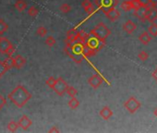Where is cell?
<instances>
[{"instance_id": "1", "label": "cell", "mask_w": 157, "mask_h": 133, "mask_svg": "<svg viewBox=\"0 0 157 133\" xmlns=\"http://www.w3.org/2000/svg\"><path fill=\"white\" fill-rule=\"evenodd\" d=\"M8 97L14 105L18 108H22L31 100L32 94L23 85L20 84L11 91Z\"/></svg>"}, {"instance_id": "2", "label": "cell", "mask_w": 157, "mask_h": 133, "mask_svg": "<svg viewBox=\"0 0 157 133\" xmlns=\"http://www.w3.org/2000/svg\"><path fill=\"white\" fill-rule=\"evenodd\" d=\"M85 44L82 42H75L70 46H65L64 52L77 64L82 63L83 59H86L84 56Z\"/></svg>"}, {"instance_id": "3", "label": "cell", "mask_w": 157, "mask_h": 133, "mask_svg": "<svg viewBox=\"0 0 157 133\" xmlns=\"http://www.w3.org/2000/svg\"><path fill=\"white\" fill-rule=\"evenodd\" d=\"M90 34H92L101 40L105 41L106 38L111 34V31L105 23L100 22L90 32Z\"/></svg>"}, {"instance_id": "4", "label": "cell", "mask_w": 157, "mask_h": 133, "mask_svg": "<svg viewBox=\"0 0 157 133\" xmlns=\"http://www.w3.org/2000/svg\"><path fill=\"white\" fill-rule=\"evenodd\" d=\"M85 45L87 47H89L90 49L94 50V52H99L100 50L103 49V47L105 45V41L104 40H101L92 34H88L87 38H86V41H85Z\"/></svg>"}, {"instance_id": "5", "label": "cell", "mask_w": 157, "mask_h": 133, "mask_svg": "<svg viewBox=\"0 0 157 133\" xmlns=\"http://www.w3.org/2000/svg\"><path fill=\"white\" fill-rule=\"evenodd\" d=\"M0 53L7 55L8 56H12L15 53V47L12 43L2 35H0Z\"/></svg>"}, {"instance_id": "6", "label": "cell", "mask_w": 157, "mask_h": 133, "mask_svg": "<svg viewBox=\"0 0 157 133\" xmlns=\"http://www.w3.org/2000/svg\"><path fill=\"white\" fill-rule=\"evenodd\" d=\"M94 4L96 5L97 10H101L105 12L109 9L116 8L118 4V0H94Z\"/></svg>"}, {"instance_id": "7", "label": "cell", "mask_w": 157, "mask_h": 133, "mask_svg": "<svg viewBox=\"0 0 157 133\" xmlns=\"http://www.w3.org/2000/svg\"><path fill=\"white\" fill-rule=\"evenodd\" d=\"M67 82L61 77L57 78L56 81V83L53 87V90L54 92L59 95V96H63L65 93H66V91H67Z\"/></svg>"}, {"instance_id": "8", "label": "cell", "mask_w": 157, "mask_h": 133, "mask_svg": "<svg viewBox=\"0 0 157 133\" xmlns=\"http://www.w3.org/2000/svg\"><path fill=\"white\" fill-rule=\"evenodd\" d=\"M124 107L130 113L134 114L140 107V102L138 101L135 97H129L125 103Z\"/></svg>"}, {"instance_id": "9", "label": "cell", "mask_w": 157, "mask_h": 133, "mask_svg": "<svg viewBox=\"0 0 157 133\" xmlns=\"http://www.w3.org/2000/svg\"><path fill=\"white\" fill-rule=\"evenodd\" d=\"M134 10H135V11H134V16H135L137 19H139L140 21H146L149 8L140 6L139 8H137V9Z\"/></svg>"}, {"instance_id": "10", "label": "cell", "mask_w": 157, "mask_h": 133, "mask_svg": "<svg viewBox=\"0 0 157 133\" xmlns=\"http://www.w3.org/2000/svg\"><path fill=\"white\" fill-rule=\"evenodd\" d=\"M88 83H89V85L92 88L96 90V89H98L102 85L103 78L100 75H98V74H94V75H93L92 77H90L88 79Z\"/></svg>"}, {"instance_id": "11", "label": "cell", "mask_w": 157, "mask_h": 133, "mask_svg": "<svg viewBox=\"0 0 157 133\" xmlns=\"http://www.w3.org/2000/svg\"><path fill=\"white\" fill-rule=\"evenodd\" d=\"M18 124H19V127L22 128L23 130H27L33 125V121L31 120V118L28 116L24 115V116H22L21 117V119L19 120Z\"/></svg>"}, {"instance_id": "12", "label": "cell", "mask_w": 157, "mask_h": 133, "mask_svg": "<svg viewBox=\"0 0 157 133\" xmlns=\"http://www.w3.org/2000/svg\"><path fill=\"white\" fill-rule=\"evenodd\" d=\"M104 13L106 15L107 19L109 21H117L119 19V17H120V12L116 8L109 9L108 10L105 11Z\"/></svg>"}, {"instance_id": "13", "label": "cell", "mask_w": 157, "mask_h": 133, "mask_svg": "<svg viewBox=\"0 0 157 133\" xmlns=\"http://www.w3.org/2000/svg\"><path fill=\"white\" fill-rule=\"evenodd\" d=\"M82 7L83 8L84 11L88 14H95L98 10H96L94 6V4L90 1V0H83L82 2Z\"/></svg>"}, {"instance_id": "14", "label": "cell", "mask_w": 157, "mask_h": 133, "mask_svg": "<svg viewBox=\"0 0 157 133\" xmlns=\"http://www.w3.org/2000/svg\"><path fill=\"white\" fill-rule=\"evenodd\" d=\"M26 64V58L23 57L21 55H17L14 57V68L17 70H21Z\"/></svg>"}, {"instance_id": "15", "label": "cell", "mask_w": 157, "mask_h": 133, "mask_svg": "<svg viewBox=\"0 0 157 133\" xmlns=\"http://www.w3.org/2000/svg\"><path fill=\"white\" fill-rule=\"evenodd\" d=\"M99 115H100V116H101L103 119L108 120V119L113 116V111H112V109H111L110 107H108V106H104V107L100 110Z\"/></svg>"}, {"instance_id": "16", "label": "cell", "mask_w": 157, "mask_h": 133, "mask_svg": "<svg viewBox=\"0 0 157 133\" xmlns=\"http://www.w3.org/2000/svg\"><path fill=\"white\" fill-rule=\"evenodd\" d=\"M122 29L128 34H131L134 32V31L136 30V24L132 21H127L123 26H122Z\"/></svg>"}, {"instance_id": "17", "label": "cell", "mask_w": 157, "mask_h": 133, "mask_svg": "<svg viewBox=\"0 0 157 133\" xmlns=\"http://www.w3.org/2000/svg\"><path fill=\"white\" fill-rule=\"evenodd\" d=\"M155 20H157V8L156 7H152V8H150L149 10H148L146 21H148L149 22L152 23Z\"/></svg>"}, {"instance_id": "18", "label": "cell", "mask_w": 157, "mask_h": 133, "mask_svg": "<svg viewBox=\"0 0 157 133\" xmlns=\"http://www.w3.org/2000/svg\"><path fill=\"white\" fill-rule=\"evenodd\" d=\"M14 7L19 12H23L28 8V4L25 0H17Z\"/></svg>"}, {"instance_id": "19", "label": "cell", "mask_w": 157, "mask_h": 133, "mask_svg": "<svg viewBox=\"0 0 157 133\" xmlns=\"http://www.w3.org/2000/svg\"><path fill=\"white\" fill-rule=\"evenodd\" d=\"M139 40L142 44H148L151 40V36L150 35V33L148 32H143L140 36H139Z\"/></svg>"}, {"instance_id": "20", "label": "cell", "mask_w": 157, "mask_h": 133, "mask_svg": "<svg viewBox=\"0 0 157 133\" xmlns=\"http://www.w3.org/2000/svg\"><path fill=\"white\" fill-rule=\"evenodd\" d=\"M4 66H6V69L8 70H11L14 68V57L13 56H8L7 58H5L3 60Z\"/></svg>"}, {"instance_id": "21", "label": "cell", "mask_w": 157, "mask_h": 133, "mask_svg": "<svg viewBox=\"0 0 157 133\" xmlns=\"http://www.w3.org/2000/svg\"><path fill=\"white\" fill-rule=\"evenodd\" d=\"M67 104H68L69 108H71V109L74 110V109H77L78 106H80V101H78V100L74 96V97H71V99L68 101Z\"/></svg>"}, {"instance_id": "22", "label": "cell", "mask_w": 157, "mask_h": 133, "mask_svg": "<svg viewBox=\"0 0 157 133\" xmlns=\"http://www.w3.org/2000/svg\"><path fill=\"white\" fill-rule=\"evenodd\" d=\"M147 32H148L150 33V35L152 36V37L157 36V24H156V23H153V22L151 23V25L149 26Z\"/></svg>"}, {"instance_id": "23", "label": "cell", "mask_w": 157, "mask_h": 133, "mask_svg": "<svg viewBox=\"0 0 157 133\" xmlns=\"http://www.w3.org/2000/svg\"><path fill=\"white\" fill-rule=\"evenodd\" d=\"M140 2V5L142 6V7H146V8H152V7H156L157 5L152 2L151 0H139Z\"/></svg>"}, {"instance_id": "24", "label": "cell", "mask_w": 157, "mask_h": 133, "mask_svg": "<svg viewBox=\"0 0 157 133\" xmlns=\"http://www.w3.org/2000/svg\"><path fill=\"white\" fill-rule=\"evenodd\" d=\"M121 9L124 10V11H130L132 10V6H131V3H130V0H125L123 1L120 5Z\"/></svg>"}, {"instance_id": "25", "label": "cell", "mask_w": 157, "mask_h": 133, "mask_svg": "<svg viewBox=\"0 0 157 133\" xmlns=\"http://www.w3.org/2000/svg\"><path fill=\"white\" fill-rule=\"evenodd\" d=\"M8 129L10 131V132H15V131H17L18 130V128H19V124H18V122H16V121H14V120H11L9 124H8Z\"/></svg>"}, {"instance_id": "26", "label": "cell", "mask_w": 157, "mask_h": 133, "mask_svg": "<svg viewBox=\"0 0 157 133\" xmlns=\"http://www.w3.org/2000/svg\"><path fill=\"white\" fill-rule=\"evenodd\" d=\"M8 30H9V25L7 24V22L3 19H0V35L4 34Z\"/></svg>"}, {"instance_id": "27", "label": "cell", "mask_w": 157, "mask_h": 133, "mask_svg": "<svg viewBox=\"0 0 157 133\" xmlns=\"http://www.w3.org/2000/svg\"><path fill=\"white\" fill-rule=\"evenodd\" d=\"M39 14V10L35 7V6H32L28 9V15L33 17V18H35L37 15Z\"/></svg>"}, {"instance_id": "28", "label": "cell", "mask_w": 157, "mask_h": 133, "mask_svg": "<svg viewBox=\"0 0 157 133\" xmlns=\"http://www.w3.org/2000/svg\"><path fill=\"white\" fill-rule=\"evenodd\" d=\"M59 10H60V11H61L62 13L67 14V13H68V12H70V11H71L72 8H71V6H70L69 4L64 3V4H62V5L60 6Z\"/></svg>"}, {"instance_id": "29", "label": "cell", "mask_w": 157, "mask_h": 133, "mask_svg": "<svg viewBox=\"0 0 157 133\" xmlns=\"http://www.w3.org/2000/svg\"><path fill=\"white\" fill-rule=\"evenodd\" d=\"M66 93H67V95H69L70 97H74V96H76V95H77L78 91H77V90H76V88H74L73 86H67Z\"/></svg>"}, {"instance_id": "30", "label": "cell", "mask_w": 157, "mask_h": 133, "mask_svg": "<svg viewBox=\"0 0 157 133\" xmlns=\"http://www.w3.org/2000/svg\"><path fill=\"white\" fill-rule=\"evenodd\" d=\"M36 33H37L40 37H44V36L47 34V30H46V28H45V27H44V26H40V27H38V28H37V30H36Z\"/></svg>"}, {"instance_id": "31", "label": "cell", "mask_w": 157, "mask_h": 133, "mask_svg": "<svg viewBox=\"0 0 157 133\" xmlns=\"http://www.w3.org/2000/svg\"><path fill=\"white\" fill-rule=\"evenodd\" d=\"M56 39L53 36H48L45 39V44L47 46H49V47H52V46L56 45Z\"/></svg>"}, {"instance_id": "32", "label": "cell", "mask_w": 157, "mask_h": 133, "mask_svg": "<svg viewBox=\"0 0 157 133\" xmlns=\"http://www.w3.org/2000/svg\"><path fill=\"white\" fill-rule=\"evenodd\" d=\"M56 79H55L54 77H49L46 81H45V84L50 88V89H53L55 83H56Z\"/></svg>"}, {"instance_id": "33", "label": "cell", "mask_w": 157, "mask_h": 133, "mask_svg": "<svg viewBox=\"0 0 157 133\" xmlns=\"http://www.w3.org/2000/svg\"><path fill=\"white\" fill-rule=\"evenodd\" d=\"M138 57H139V59H140V60H141V61H146V60L149 58V55H148V53H147V52H145V51H141V52H140V53H139Z\"/></svg>"}, {"instance_id": "34", "label": "cell", "mask_w": 157, "mask_h": 133, "mask_svg": "<svg viewBox=\"0 0 157 133\" xmlns=\"http://www.w3.org/2000/svg\"><path fill=\"white\" fill-rule=\"evenodd\" d=\"M7 104V100H6V98L0 93V110H2L3 109V107L5 106Z\"/></svg>"}, {"instance_id": "35", "label": "cell", "mask_w": 157, "mask_h": 133, "mask_svg": "<svg viewBox=\"0 0 157 133\" xmlns=\"http://www.w3.org/2000/svg\"><path fill=\"white\" fill-rule=\"evenodd\" d=\"M8 71V70L6 69V66H4V63H3V61H1L0 60V75L1 76H3L6 72Z\"/></svg>"}, {"instance_id": "36", "label": "cell", "mask_w": 157, "mask_h": 133, "mask_svg": "<svg viewBox=\"0 0 157 133\" xmlns=\"http://www.w3.org/2000/svg\"><path fill=\"white\" fill-rule=\"evenodd\" d=\"M130 3H131V6H132V9L136 10L137 8H139L140 5V2L139 0H130Z\"/></svg>"}, {"instance_id": "37", "label": "cell", "mask_w": 157, "mask_h": 133, "mask_svg": "<svg viewBox=\"0 0 157 133\" xmlns=\"http://www.w3.org/2000/svg\"><path fill=\"white\" fill-rule=\"evenodd\" d=\"M48 132H50V133H54V132H56V133H58V132H60V130L56 127V126H54V127H52L49 130H48Z\"/></svg>"}, {"instance_id": "38", "label": "cell", "mask_w": 157, "mask_h": 133, "mask_svg": "<svg viewBox=\"0 0 157 133\" xmlns=\"http://www.w3.org/2000/svg\"><path fill=\"white\" fill-rule=\"evenodd\" d=\"M151 77L153 78V80L155 81V82H157V68L155 69V70L152 72V74H151Z\"/></svg>"}, {"instance_id": "39", "label": "cell", "mask_w": 157, "mask_h": 133, "mask_svg": "<svg viewBox=\"0 0 157 133\" xmlns=\"http://www.w3.org/2000/svg\"><path fill=\"white\" fill-rule=\"evenodd\" d=\"M153 114H154V116H155L157 117V108H156V109H155V110L153 111Z\"/></svg>"}, {"instance_id": "40", "label": "cell", "mask_w": 157, "mask_h": 133, "mask_svg": "<svg viewBox=\"0 0 157 133\" xmlns=\"http://www.w3.org/2000/svg\"><path fill=\"white\" fill-rule=\"evenodd\" d=\"M151 1H152V2H154V3L157 5V0H151Z\"/></svg>"}, {"instance_id": "41", "label": "cell", "mask_w": 157, "mask_h": 133, "mask_svg": "<svg viewBox=\"0 0 157 133\" xmlns=\"http://www.w3.org/2000/svg\"><path fill=\"white\" fill-rule=\"evenodd\" d=\"M1 77H2V76H1V75H0V78H1Z\"/></svg>"}]
</instances>
